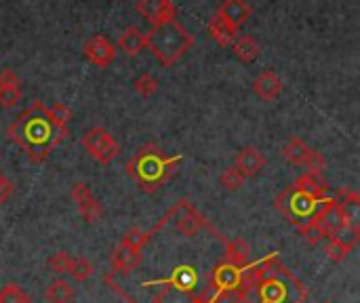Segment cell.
Wrapping results in <instances>:
<instances>
[{
	"instance_id": "cell-30",
	"label": "cell",
	"mask_w": 360,
	"mask_h": 303,
	"mask_svg": "<svg viewBox=\"0 0 360 303\" xmlns=\"http://www.w3.org/2000/svg\"><path fill=\"white\" fill-rule=\"evenodd\" d=\"M13 194V181L0 171V205H4Z\"/></svg>"
},
{
	"instance_id": "cell-22",
	"label": "cell",
	"mask_w": 360,
	"mask_h": 303,
	"mask_svg": "<svg viewBox=\"0 0 360 303\" xmlns=\"http://www.w3.org/2000/svg\"><path fill=\"white\" fill-rule=\"evenodd\" d=\"M46 112H49L51 122H53L61 133L68 135V124H70V120H72V110H70L68 105H63V103H53L51 108H46Z\"/></svg>"
},
{
	"instance_id": "cell-27",
	"label": "cell",
	"mask_w": 360,
	"mask_h": 303,
	"mask_svg": "<svg viewBox=\"0 0 360 303\" xmlns=\"http://www.w3.org/2000/svg\"><path fill=\"white\" fill-rule=\"evenodd\" d=\"M133 86H135V93H137V95H141L143 99H150V97L158 91V80H156L152 74L146 72V74H141V76L135 78Z\"/></svg>"
},
{
	"instance_id": "cell-20",
	"label": "cell",
	"mask_w": 360,
	"mask_h": 303,
	"mask_svg": "<svg viewBox=\"0 0 360 303\" xmlns=\"http://www.w3.org/2000/svg\"><path fill=\"white\" fill-rule=\"evenodd\" d=\"M249 257H251V247H249V243L245 238L236 236V238L226 243V259H228V264L245 268L249 264Z\"/></svg>"
},
{
	"instance_id": "cell-12",
	"label": "cell",
	"mask_w": 360,
	"mask_h": 303,
	"mask_svg": "<svg viewBox=\"0 0 360 303\" xmlns=\"http://www.w3.org/2000/svg\"><path fill=\"white\" fill-rule=\"evenodd\" d=\"M253 91H255V95H257L262 101H266V103L276 101V99L281 97V93H283V78H281L276 72L266 70V72H262V74L255 78Z\"/></svg>"
},
{
	"instance_id": "cell-31",
	"label": "cell",
	"mask_w": 360,
	"mask_h": 303,
	"mask_svg": "<svg viewBox=\"0 0 360 303\" xmlns=\"http://www.w3.org/2000/svg\"><path fill=\"white\" fill-rule=\"evenodd\" d=\"M190 303H211V299H209V293H205V295H200V297L192 299Z\"/></svg>"
},
{
	"instance_id": "cell-24",
	"label": "cell",
	"mask_w": 360,
	"mask_h": 303,
	"mask_svg": "<svg viewBox=\"0 0 360 303\" xmlns=\"http://www.w3.org/2000/svg\"><path fill=\"white\" fill-rule=\"evenodd\" d=\"M0 303H32V297L17 283H6L0 289Z\"/></svg>"
},
{
	"instance_id": "cell-29",
	"label": "cell",
	"mask_w": 360,
	"mask_h": 303,
	"mask_svg": "<svg viewBox=\"0 0 360 303\" xmlns=\"http://www.w3.org/2000/svg\"><path fill=\"white\" fill-rule=\"evenodd\" d=\"M70 196H72V200L76 202V207H80V205H84L86 200L93 198V192H91L89 183H84V181H74V183H72V190H70Z\"/></svg>"
},
{
	"instance_id": "cell-11",
	"label": "cell",
	"mask_w": 360,
	"mask_h": 303,
	"mask_svg": "<svg viewBox=\"0 0 360 303\" xmlns=\"http://www.w3.org/2000/svg\"><path fill=\"white\" fill-rule=\"evenodd\" d=\"M21 95H23V91H21L19 76L13 70L4 67L0 72V108H4V110L15 108L21 101Z\"/></svg>"
},
{
	"instance_id": "cell-15",
	"label": "cell",
	"mask_w": 360,
	"mask_h": 303,
	"mask_svg": "<svg viewBox=\"0 0 360 303\" xmlns=\"http://www.w3.org/2000/svg\"><path fill=\"white\" fill-rule=\"evenodd\" d=\"M251 13H253V8H251V4L247 0H224L219 11H217V15L224 17L234 27L243 25L251 17Z\"/></svg>"
},
{
	"instance_id": "cell-4",
	"label": "cell",
	"mask_w": 360,
	"mask_h": 303,
	"mask_svg": "<svg viewBox=\"0 0 360 303\" xmlns=\"http://www.w3.org/2000/svg\"><path fill=\"white\" fill-rule=\"evenodd\" d=\"M80 143H82L84 152H86L91 158H95L99 165H103V167L112 165V162L118 158V154H120L118 141H116L105 129H101V127L89 129V131L82 135Z\"/></svg>"
},
{
	"instance_id": "cell-23",
	"label": "cell",
	"mask_w": 360,
	"mask_h": 303,
	"mask_svg": "<svg viewBox=\"0 0 360 303\" xmlns=\"http://www.w3.org/2000/svg\"><path fill=\"white\" fill-rule=\"evenodd\" d=\"M68 274L72 276L74 283H86L93 276V264L84 257H72Z\"/></svg>"
},
{
	"instance_id": "cell-16",
	"label": "cell",
	"mask_w": 360,
	"mask_h": 303,
	"mask_svg": "<svg viewBox=\"0 0 360 303\" xmlns=\"http://www.w3.org/2000/svg\"><path fill=\"white\" fill-rule=\"evenodd\" d=\"M114 46H116V51H122L124 55L135 57V55H139V53L146 49V34H143L139 27L131 25V27H127V30L118 36V40H116Z\"/></svg>"
},
{
	"instance_id": "cell-26",
	"label": "cell",
	"mask_w": 360,
	"mask_h": 303,
	"mask_svg": "<svg viewBox=\"0 0 360 303\" xmlns=\"http://www.w3.org/2000/svg\"><path fill=\"white\" fill-rule=\"evenodd\" d=\"M78 213L82 215V219L86 221V224H99L101 221V217H103V205L93 196L91 200H86L84 205H80L78 207Z\"/></svg>"
},
{
	"instance_id": "cell-19",
	"label": "cell",
	"mask_w": 360,
	"mask_h": 303,
	"mask_svg": "<svg viewBox=\"0 0 360 303\" xmlns=\"http://www.w3.org/2000/svg\"><path fill=\"white\" fill-rule=\"evenodd\" d=\"M232 51L243 63H253L262 55V44L249 34H238V38L232 42Z\"/></svg>"
},
{
	"instance_id": "cell-9",
	"label": "cell",
	"mask_w": 360,
	"mask_h": 303,
	"mask_svg": "<svg viewBox=\"0 0 360 303\" xmlns=\"http://www.w3.org/2000/svg\"><path fill=\"white\" fill-rule=\"evenodd\" d=\"M137 13L152 23V27L162 25L171 19H177V8L173 0H137L135 4Z\"/></svg>"
},
{
	"instance_id": "cell-21",
	"label": "cell",
	"mask_w": 360,
	"mask_h": 303,
	"mask_svg": "<svg viewBox=\"0 0 360 303\" xmlns=\"http://www.w3.org/2000/svg\"><path fill=\"white\" fill-rule=\"evenodd\" d=\"M44 299H46V303H74V299H76V291H74V287H72L68 281L55 278V281L46 287Z\"/></svg>"
},
{
	"instance_id": "cell-10",
	"label": "cell",
	"mask_w": 360,
	"mask_h": 303,
	"mask_svg": "<svg viewBox=\"0 0 360 303\" xmlns=\"http://www.w3.org/2000/svg\"><path fill=\"white\" fill-rule=\"evenodd\" d=\"M268 165V158L264 156V152H259L255 146H245L243 150L236 152L234 156V165L245 177H255L259 175Z\"/></svg>"
},
{
	"instance_id": "cell-2",
	"label": "cell",
	"mask_w": 360,
	"mask_h": 303,
	"mask_svg": "<svg viewBox=\"0 0 360 303\" xmlns=\"http://www.w3.org/2000/svg\"><path fill=\"white\" fill-rule=\"evenodd\" d=\"M181 160L184 156H167L158 146L148 143L139 148L135 156L129 160L127 173L131 179H135L141 192L154 194L175 175Z\"/></svg>"
},
{
	"instance_id": "cell-17",
	"label": "cell",
	"mask_w": 360,
	"mask_h": 303,
	"mask_svg": "<svg viewBox=\"0 0 360 303\" xmlns=\"http://www.w3.org/2000/svg\"><path fill=\"white\" fill-rule=\"evenodd\" d=\"M293 188L297 192H304V194H310V196H327V190H329V183L327 179L323 177V173H310V171H304V175H300L295 181H293Z\"/></svg>"
},
{
	"instance_id": "cell-5",
	"label": "cell",
	"mask_w": 360,
	"mask_h": 303,
	"mask_svg": "<svg viewBox=\"0 0 360 303\" xmlns=\"http://www.w3.org/2000/svg\"><path fill=\"white\" fill-rule=\"evenodd\" d=\"M283 156L285 160H289L291 165L304 167L310 173H323V169L327 167L325 158L321 152L312 150L302 137H291L285 146H283Z\"/></svg>"
},
{
	"instance_id": "cell-13",
	"label": "cell",
	"mask_w": 360,
	"mask_h": 303,
	"mask_svg": "<svg viewBox=\"0 0 360 303\" xmlns=\"http://www.w3.org/2000/svg\"><path fill=\"white\" fill-rule=\"evenodd\" d=\"M152 285H158V287H169L171 291H177V293H192L194 291V287H196V272H194V268H190V266H179L173 274H171V278H167V281H152V283H146V287H152Z\"/></svg>"
},
{
	"instance_id": "cell-18",
	"label": "cell",
	"mask_w": 360,
	"mask_h": 303,
	"mask_svg": "<svg viewBox=\"0 0 360 303\" xmlns=\"http://www.w3.org/2000/svg\"><path fill=\"white\" fill-rule=\"evenodd\" d=\"M209 34L211 38L219 44V46H232V42L238 38V27H234L232 23H228L224 17L215 15L209 21Z\"/></svg>"
},
{
	"instance_id": "cell-1",
	"label": "cell",
	"mask_w": 360,
	"mask_h": 303,
	"mask_svg": "<svg viewBox=\"0 0 360 303\" xmlns=\"http://www.w3.org/2000/svg\"><path fill=\"white\" fill-rule=\"evenodd\" d=\"M8 137L27 152L32 162L40 165L49 158L51 150L61 143L65 133L51 122L46 105L42 101H34L8 127Z\"/></svg>"
},
{
	"instance_id": "cell-3",
	"label": "cell",
	"mask_w": 360,
	"mask_h": 303,
	"mask_svg": "<svg viewBox=\"0 0 360 303\" xmlns=\"http://www.w3.org/2000/svg\"><path fill=\"white\" fill-rule=\"evenodd\" d=\"M192 44H194V36L177 19L156 25L152 27L150 34H146V49H150L152 55L165 67L175 65L192 49Z\"/></svg>"
},
{
	"instance_id": "cell-7",
	"label": "cell",
	"mask_w": 360,
	"mask_h": 303,
	"mask_svg": "<svg viewBox=\"0 0 360 303\" xmlns=\"http://www.w3.org/2000/svg\"><path fill=\"white\" fill-rule=\"evenodd\" d=\"M116 53L118 51H116L114 42L108 36H103V34H95V36H91L84 42V55H86V59L95 67H99V70L110 67L114 63V59H116Z\"/></svg>"
},
{
	"instance_id": "cell-14",
	"label": "cell",
	"mask_w": 360,
	"mask_h": 303,
	"mask_svg": "<svg viewBox=\"0 0 360 303\" xmlns=\"http://www.w3.org/2000/svg\"><path fill=\"white\" fill-rule=\"evenodd\" d=\"M141 264V251L131 249L127 245H118L112 253V272L116 274H129Z\"/></svg>"
},
{
	"instance_id": "cell-8",
	"label": "cell",
	"mask_w": 360,
	"mask_h": 303,
	"mask_svg": "<svg viewBox=\"0 0 360 303\" xmlns=\"http://www.w3.org/2000/svg\"><path fill=\"white\" fill-rule=\"evenodd\" d=\"M173 215L177 217V232L184 236H196L205 228L211 230L209 221H205V217L188 200H179L173 207Z\"/></svg>"
},
{
	"instance_id": "cell-28",
	"label": "cell",
	"mask_w": 360,
	"mask_h": 303,
	"mask_svg": "<svg viewBox=\"0 0 360 303\" xmlns=\"http://www.w3.org/2000/svg\"><path fill=\"white\" fill-rule=\"evenodd\" d=\"M70 264H72V257L68 255V251H57V253H53V255L49 257L46 268H49V272H51V274L61 276V274H68Z\"/></svg>"
},
{
	"instance_id": "cell-6",
	"label": "cell",
	"mask_w": 360,
	"mask_h": 303,
	"mask_svg": "<svg viewBox=\"0 0 360 303\" xmlns=\"http://www.w3.org/2000/svg\"><path fill=\"white\" fill-rule=\"evenodd\" d=\"M333 213L340 221L342 228L348 230H360V196L356 192H338V196L333 198Z\"/></svg>"
},
{
	"instance_id": "cell-25",
	"label": "cell",
	"mask_w": 360,
	"mask_h": 303,
	"mask_svg": "<svg viewBox=\"0 0 360 303\" xmlns=\"http://www.w3.org/2000/svg\"><path fill=\"white\" fill-rule=\"evenodd\" d=\"M245 181H247V177H245L236 167H228V169L219 175V183H221V188L228 190V192L240 190V188L245 186Z\"/></svg>"
}]
</instances>
